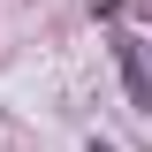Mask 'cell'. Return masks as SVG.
Wrapping results in <instances>:
<instances>
[{
	"label": "cell",
	"instance_id": "obj_1",
	"mask_svg": "<svg viewBox=\"0 0 152 152\" xmlns=\"http://www.w3.org/2000/svg\"><path fill=\"white\" fill-rule=\"evenodd\" d=\"M114 53H122V76H129V99H137V114H152V76H145V46H137V38H122Z\"/></svg>",
	"mask_w": 152,
	"mask_h": 152
}]
</instances>
